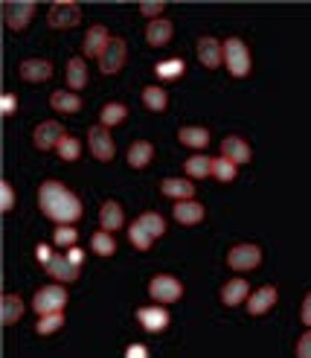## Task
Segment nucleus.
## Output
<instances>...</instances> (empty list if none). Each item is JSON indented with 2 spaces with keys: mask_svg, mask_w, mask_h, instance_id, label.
<instances>
[{
  "mask_svg": "<svg viewBox=\"0 0 311 358\" xmlns=\"http://www.w3.org/2000/svg\"><path fill=\"white\" fill-rule=\"evenodd\" d=\"M108 44H111V32H108L102 24H96V27H90L87 32H85V41H82V52L85 56H102V52L108 50Z\"/></svg>",
  "mask_w": 311,
  "mask_h": 358,
  "instance_id": "obj_12",
  "label": "nucleus"
},
{
  "mask_svg": "<svg viewBox=\"0 0 311 358\" xmlns=\"http://www.w3.org/2000/svg\"><path fill=\"white\" fill-rule=\"evenodd\" d=\"M187 175L189 178H207V175H212V157H207V155H192L189 160H187Z\"/></svg>",
  "mask_w": 311,
  "mask_h": 358,
  "instance_id": "obj_31",
  "label": "nucleus"
},
{
  "mask_svg": "<svg viewBox=\"0 0 311 358\" xmlns=\"http://www.w3.org/2000/svg\"><path fill=\"white\" fill-rule=\"evenodd\" d=\"M38 204L44 210V216L59 222V224H73L82 219V201L76 199V192H70L59 181H44L38 189Z\"/></svg>",
  "mask_w": 311,
  "mask_h": 358,
  "instance_id": "obj_1",
  "label": "nucleus"
},
{
  "mask_svg": "<svg viewBox=\"0 0 311 358\" xmlns=\"http://www.w3.org/2000/svg\"><path fill=\"white\" fill-rule=\"evenodd\" d=\"M300 317H303V324H305V327H311V292H308V294H305V300H303Z\"/></svg>",
  "mask_w": 311,
  "mask_h": 358,
  "instance_id": "obj_45",
  "label": "nucleus"
},
{
  "mask_svg": "<svg viewBox=\"0 0 311 358\" xmlns=\"http://www.w3.org/2000/svg\"><path fill=\"white\" fill-rule=\"evenodd\" d=\"M175 222H180V224H198L201 219H204V207H201L198 201H178L175 204Z\"/></svg>",
  "mask_w": 311,
  "mask_h": 358,
  "instance_id": "obj_24",
  "label": "nucleus"
},
{
  "mask_svg": "<svg viewBox=\"0 0 311 358\" xmlns=\"http://www.w3.org/2000/svg\"><path fill=\"white\" fill-rule=\"evenodd\" d=\"M99 224L102 230H108V234H114V230H120L125 224V213L117 201H105L102 210H99Z\"/></svg>",
  "mask_w": 311,
  "mask_h": 358,
  "instance_id": "obj_19",
  "label": "nucleus"
},
{
  "mask_svg": "<svg viewBox=\"0 0 311 358\" xmlns=\"http://www.w3.org/2000/svg\"><path fill=\"white\" fill-rule=\"evenodd\" d=\"M52 76V64L47 59H27L21 62V79L27 82H47Z\"/></svg>",
  "mask_w": 311,
  "mask_h": 358,
  "instance_id": "obj_16",
  "label": "nucleus"
},
{
  "mask_svg": "<svg viewBox=\"0 0 311 358\" xmlns=\"http://www.w3.org/2000/svg\"><path fill=\"white\" fill-rule=\"evenodd\" d=\"M50 105H52V111H59V114H76L82 108V96L76 91H56L50 96Z\"/></svg>",
  "mask_w": 311,
  "mask_h": 358,
  "instance_id": "obj_22",
  "label": "nucleus"
},
{
  "mask_svg": "<svg viewBox=\"0 0 311 358\" xmlns=\"http://www.w3.org/2000/svg\"><path fill=\"white\" fill-rule=\"evenodd\" d=\"M178 140L184 143V146H189V149H204L210 143V131L201 129V125H184V129L178 131Z\"/></svg>",
  "mask_w": 311,
  "mask_h": 358,
  "instance_id": "obj_25",
  "label": "nucleus"
},
{
  "mask_svg": "<svg viewBox=\"0 0 311 358\" xmlns=\"http://www.w3.org/2000/svg\"><path fill=\"white\" fill-rule=\"evenodd\" d=\"M152 157H154V146L149 140H137L131 143V149H128V166L131 169H145L152 164Z\"/></svg>",
  "mask_w": 311,
  "mask_h": 358,
  "instance_id": "obj_18",
  "label": "nucleus"
},
{
  "mask_svg": "<svg viewBox=\"0 0 311 358\" xmlns=\"http://www.w3.org/2000/svg\"><path fill=\"white\" fill-rule=\"evenodd\" d=\"M87 143H90V155H94L96 160H102V164H108V160H114V137L108 134L105 125H90L87 131Z\"/></svg>",
  "mask_w": 311,
  "mask_h": 358,
  "instance_id": "obj_8",
  "label": "nucleus"
},
{
  "mask_svg": "<svg viewBox=\"0 0 311 358\" xmlns=\"http://www.w3.org/2000/svg\"><path fill=\"white\" fill-rule=\"evenodd\" d=\"M64 137V129H62V122L56 120H44L41 125H35V134H32V143H35V149H59V143Z\"/></svg>",
  "mask_w": 311,
  "mask_h": 358,
  "instance_id": "obj_9",
  "label": "nucleus"
},
{
  "mask_svg": "<svg viewBox=\"0 0 311 358\" xmlns=\"http://www.w3.org/2000/svg\"><path fill=\"white\" fill-rule=\"evenodd\" d=\"M137 320L143 324V329L145 332H163L169 327V312L160 306H143V309H137Z\"/></svg>",
  "mask_w": 311,
  "mask_h": 358,
  "instance_id": "obj_13",
  "label": "nucleus"
},
{
  "mask_svg": "<svg viewBox=\"0 0 311 358\" xmlns=\"http://www.w3.org/2000/svg\"><path fill=\"white\" fill-rule=\"evenodd\" d=\"M198 62L204 64L207 70H215L224 64V44L212 38V35H204V38H198Z\"/></svg>",
  "mask_w": 311,
  "mask_h": 358,
  "instance_id": "obj_10",
  "label": "nucleus"
},
{
  "mask_svg": "<svg viewBox=\"0 0 311 358\" xmlns=\"http://www.w3.org/2000/svg\"><path fill=\"white\" fill-rule=\"evenodd\" d=\"M0 9H3V21H6L9 29L29 27L32 15H35V3H32V0H6Z\"/></svg>",
  "mask_w": 311,
  "mask_h": 358,
  "instance_id": "obj_6",
  "label": "nucleus"
},
{
  "mask_svg": "<svg viewBox=\"0 0 311 358\" xmlns=\"http://www.w3.org/2000/svg\"><path fill=\"white\" fill-rule=\"evenodd\" d=\"M297 358H311V329L305 335H300V341H297Z\"/></svg>",
  "mask_w": 311,
  "mask_h": 358,
  "instance_id": "obj_40",
  "label": "nucleus"
},
{
  "mask_svg": "<svg viewBox=\"0 0 311 358\" xmlns=\"http://www.w3.org/2000/svg\"><path fill=\"white\" fill-rule=\"evenodd\" d=\"M247 297H250L247 280H230L222 289V303L224 306H239V303H247Z\"/></svg>",
  "mask_w": 311,
  "mask_h": 358,
  "instance_id": "obj_21",
  "label": "nucleus"
},
{
  "mask_svg": "<svg viewBox=\"0 0 311 358\" xmlns=\"http://www.w3.org/2000/svg\"><path fill=\"white\" fill-rule=\"evenodd\" d=\"M163 9H166L163 3H140V12H143L145 17H152V21H157V17L163 15Z\"/></svg>",
  "mask_w": 311,
  "mask_h": 358,
  "instance_id": "obj_42",
  "label": "nucleus"
},
{
  "mask_svg": "<svg viewBox=\"0 0 311 358\" xmlns=\"http://www.w3.org/2000/svg\"><path fill=\"white\" fill-rule=\"evenodd\" d=\"M125 117H128V108H125L122 102H108L105 108H102V114H99V120H102L99 125H105V129H111V125H120Z\"/></svg>",
  "mask_w": 311,
  "mask_h": 358,
  "instance_id": "obj_30",
  "label": "nucleus"
},
{
  "mask_svg": "<svg viewBox=\"0 0 311 358\" xmlns=\"http://www.w3.org/2000/svg\"><path fill=\"white\" fill-rule=\"evenodd\" d=\"M236 172H239V166H236L233 160H227V157H212V178H218L222 184L236 181Z\"/></svg>",
  "mask_w": 311,
  "mask_h": 358,
  "instance_id": "obj_32",
  "label": "nucleus"
},
{
  "mask_svg": "<svg viewBox=\"0 0 311 358\" xmlns=\"http://www.w3.org/2000/svg\"><path fill=\"white\" fill-rule=\"evenodd\" d=\"M172 21H166V17H157V21H149V27H145V41H149L152 47H163L172 41Z\"/></svg>",
  "mask_w": 311,
  "mask_h": 358,
  "instance_id": "obj_15",
  "label": "nucleus"
},
{
  "mask_svg": "<svg viewBox=\"0 0 311 358\" xmlns=\"http://www.w3.org/2000/svg\"><path fill=\"white\" fill-rule=\"evenodd\" d=\"M85 82H87V64H85V59H70L67 62V87L70 91H82L85 87Z\"/></svg>",
  "mask_w": 311,
  "mask_h": 358,
  "instance_id": "obj_26",
  "label": "nucleus"
},
{
  "mask_svg": "<svg viewBox=\"0 0 311 358\" xmlns=\"http://www.w3.org/2000/svg\"><path fill=\"white\" fill-rule=\"evenodd\" d=\"M59 157L62 160H79V155H82V143L76 140V137H70V134H64L62 137V143H59Z\"/></svg>",
  "mask_w": 311,
  "mask_h": 358,
  "instance_id": "obj_35",
  "label": "nucleus"
},
{
  "mask_svg": "<svg viewBox=\"0 0 311 358\" xmlns=\"http://www.w3.org/2000/svg\"><path fill=\"white\" fill-rule=\"evenodd\" d=\"M224 67L236 79H245L250 73V50L242 38H227L224 41Z\"/></svg>",
  "mask_w": 311,
  "mask_h": 358,
  "instance_id": "obj_2",
  "label": "nucleus"
},
{
  "mask_svg": "<svg viewBox=\"0 0 311 358\" xmlns=\"http://www.w3.org/2000/svg\"><path fill=\"white\" fill-rule=\"evenodd\" d=\"M125 358H149V350H145L143 344H131L125 350Z\"/></svg>",
  "mask_w": 311,
  "mask_h": 358,
  "instance_id": "obj_44",
  "label": "nucleus"
},
{
  "mask_svg": "<svg viewBox=\"0 0 311 358\" xmlns=\"http://www.w3.org/2000/svg\"><path fill=\"white\" fill-rule=\"evenodd\" d=\"M149 294H152L154 303H175V300H180V294H184V285H180V280H175L169 274H157L149 282Z\"/></svg>",
  "mask_w": 311,
  "mask_h": 358,
  "instance_id": "obj_7",
  "label": "nucleus"
},
{
  "mask_svg": "<svg viewBox=\"0 0 311 358\" xmlns=\"http://www.w3.org/2000/svg\"><path fill=\"white\" fill-rule=\"evenodd\" d=\"M273 303H277V289H273V285H262L259 292H253L247 297V312L250 315H265Z\"/></svg>",
  "mask_w": 311,
  "mask_h": 358,
  "instance_id": "obj_17",
  "label": "nucleus"
},
{
  "mask_svg": "<svg viewBox=\"0 0 311 358\" xmlns=\"http://www.w3.org/2000/svg\"><path fill=\"white\" fill-rule=\"evenodd\" d=\"M128 239H131V245H134L137 250H149V248H152V242H154V239H152L149 234H145V230H143L137 222H134L131 227H128Z\"/></svg>",
  "mask_w": 311,
  "mask_h": 358,
  "instance_id": "obj_37",
  "label": "nucleus"
},
{
  "mask_svg": "<svg viewBox=\"0 0 311 358\" xmlns=\"http://www.w3.org/2000/svg\"><path fill=\"white\" fill-rule=\"evenodd\" d=\"M90 248H94L99 257H114V250H117L114 234H108V230H99V234H94V239H90Z\"/></svg>",
  "mask_w": 311,
  "mask_h": 358,
  "instance_id": "obj_33",
  "label": "nucleus"
},
{
  "mask_svg": "<svg viewBox=\"0 0 311 358\" xmlns=\"http://www.w3.org/2000/svg\"><path fill=\"white\" fill-rule=\"evenodd\" d=\"M47 21L52 29H70L82 21V9L73 3V0H59V3H52L50 12H47Z\"/></svg>",
  "mask_w": 311,
  "mask_h": 358,
  "instance_id": "obj_4",
  "label": "nucleus"
},
{
  "mask_svg": "<svg viewBox=\"0 0 311 358\" xmlns=\"http://www.w3.org/2000/svg\"><path fill=\"white\" fill-rule=\"evenodd\" d=\"M64 306H67V292L62 285H44V289H38L32 297V309L38 312V317L64 312Z\"/></svg>",
  "mask_w": 311,
  "mask_h": 358,
  "instance_id": "obj_3",
  "label": "nucleus"
},
{
  "mask_svg": "<svg viewBox=\"0 0 311 358\" xmlns=\"http://www.w3.org/2000/svg\"><path fill=\"white\" fill-rule=\"evenodd\" d=\"M160 192L169 195V199H178V201H189L195 195V187H192V181H184V178H166V181L160 184Z\"/></svg>",
  "mask_w": 311,
  "mask_h": 358,
  "instance_id": "obj_20",
  "label": "nucleus"
},
{
  "mask_svg": "<svg viewBox=\"0 0 311 358\" xmlns=\"http://www.w3.org/2000/svg\"><path fill=\"white\" fill-rule=\"evenodd\" d=\"M56 245H62V248H73L76 245V239H79V234H76V227H70V224H62V227H56Z\"/></svg>",
  "mask_w": 311,
  "mask_h": 358,
  "instance_id": "obj_38",
  "label": "nucleus"
},
{
  "mask_svg": "<svg viewBox=\"0 0 311 358\" xmlns=\"http://www.w3.org/2000/svg\"><path fill=\"white\" fill-rule=\"evenodd\" d=\"M62 327H64V315L56 312V315H44L38 324H35V332H38V335H52V332L62 329Z\"/></svg>",
  "mask_w": 311,
  "mask_h": 358,
  "instance_id": "obj_36",
  "label": "nucleus"
},
{
  "mask_svg": "<svg viewBox=\"0 0 311 358\" xmlns=\"http://www.w3.org/2000/svg\"><path fill=\"white\" fill-rule=\"evenodd\" d=\"M137 224H140L152 239H157V236L166 234V222H163L160 213H143V216L137 219Z\"/></svg>",
  "mask_w": 311,
  "mask_h": 358,
  "instance_id": "obj_29",
  "label": "nucleus"
},
{
  "mask_svg": "<svg viewBox=\"0 0 311 358\" xmlns=\"http://www.w3.org/2000/svg\"><path fill=\"white\" fill-rule=\"evenodd\" d=\"M222 157L233 160L236 166L247 164V160H250V146H247V140H242V137H224V140H222Z\"/></svg>",
  "mask_w": 311,
  "mask_h": 358,
  "instance_id": "obj_14",
  "label": "nucleus"
},
{
  "mask_svg": "<svg viewBox=\"0 0 311 358\" xmlns=\"http://www.w3.org/2000/svg\"><path fill=\"white\" fill-rule=\"evenodd\" d=\"M15 105H17V99L12 94H3V99H0V111H3V117H12L15 114Z\"/></svg>",
  "mask_w": 311,
  "mask_h": 358,
  "instance_id": "obj_43",
  "label": "nucleus"
},
{
  "mask_svg": "<svg viewBox=\"0 0 311 358\" xmlns=\"http://www.w3.org/2000/svg\"><path fill=\"white\" fill-rule=\"evenodd\" d=\"M35 259H38V262H41V265H44V268H47V265H50V262H52V259H56V257H52V248H50V245H44V242H41V245H38V248H35Z\"/></svg>",
  "mask_w": 311,
  "mask_h": 358,
  "instance_id": "obj_41",
  "label": "nucleus"
},
{
  "mask_svg": "<svg viewBox=\"0 0 311 358\" xmlns=\"http://www.w3.org/2000/svg\"><path fill=\"white\" fill-rule=\"evenodd\" d=\"M12 207H15V189H12L9 181H3V184H0V210L9 213Z\"/></svg>",
  "mask_w": 311,
  "mask_h": 358,
  "instance_id": "obj_39",
  "label": "nucleus"
},
{
  "mask_svg": "<svg viewBox=\"0 0 311 358\" xmlns=\"http://www.w3.org/2000/svg\"><path fill=\"white\" fill-rule=\"evenodd\" d=\"M125 41L122 38H117V35H114V38H111V44H108V50L102 52V56H99V70H102V73L105 76H114V73H120V70H122V64H125Z\"/></svg>",
  "mask_w": 311,
  "mask_h": 358,
  "instance_id": "obj_11",
  "label": "nucleus"
},
{
  "mask_svg": "<svg viewBox=\"0 0 311 358\" xmlns=\"http://www.w3.org/2000/svg\"><path fill=\"white\" fill-rule=\"evenodd\" d=\"M47 274L52 277V280H59V282H73L79 277V268L73 265L67 257H56L50 265H47Z\"/></svg>",
  "mask_w": 311,
  "mask_h": 358,
  "instance_id": "obj_23",
  "label": "nucleus"
},
{
  "mask_svg": "<svg viewBox=\"0 0 311 358\" xmlns=\"http://www.w3.org/2000/svg\"><path fill=\"white\" fill-rule=\"evenodd\" d=\"M187 70V64H184V59H166V62H157L154 64V73L160 76V79H178L180 73Z\"/></svg>",
  "mask_w": 311,
  "mask_h": 358,
  "instance_id": "obj_34",
  "label": "nucleus"
},
{
  "mask_svg": "<svg viewBox=\"0 0 311 358\" xmlns=\"http://www.w3.org/2000/svg\"><path fill=\"white\" fill-rule=\"evenodd\" d=\"M0 309H3V324L12 327L24 315V300L17 294H3V300H0Z\"/></svg>",
  "mask_w": 311,
  "mask_h": 358,
  "instance_id": "obj_27",
  "label": "nucleus"
},
{
  "mask_svg": "<svg viewBox=\"0 0 311 358\" xmlns=\"http://www.w3.org/2000/svg\"><path fill=\"white\" fill-rule=\"evenodd\" d=\"M67 259H70L73 265H76V268H79V265H82V259H85V254H82V248H76V245H73V248L67 250Z\"/></svg>",
  "mask_w": 311,
  "mask_h": 358,
  "instance_id": "obj_46",
  "label": "nucleus"
},
{
  "mask_svg": "<svg viewBox=\"0 0 311 358\" xmlns=\"http://www.w3.org/2000/svg\"><path fill=\"white\" fill-rule=\"evenodd\" d=\"M259 262H262V250L259 245H250V242L230 248V254H227V265L233 271H253Z\"/></svg>",
  "mask_w": 311,
  "mask_h": 358,
  "instance_id": "obj_5",
  "label": "nucleus"
},
{
  "mask_svg": "<svg viewBox=\"0 0 311 358\" xmlns=\"http://www.w3.org/2000/svg\"><path fill=\"white\" fill-rule=\"evenodd\" d=\"M143 102H145V108L149 111H166L169 94L163 91V87H157V85H149V87H143Z\"/></svg>",
  "mask_w": 311,
  "mask_h": 358,
  "instance_id": "obj_28",
  "label": "nucleus"
}]
</instances>
